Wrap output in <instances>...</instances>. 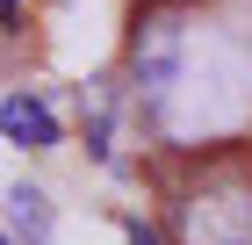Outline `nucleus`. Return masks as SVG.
<instances>
[{"mask_svg": "<svg viewBox=\"0 0 252 245\" xmlns=\"http://www.w3.org/2000/svg\"><path fill=\"white\" fill-rule=\"evenodd\" d=\"M130 94L166 144H223L252 123V36L194 0H158L130 36Z\"/></svg>", "mask_w": 252, "mask_h": 245, "instance_id": "obj_1", "label": "nucleus"}, {"mask_svg": "<svg viewBox=\"0 0 252 245\" xmlns=\"http://www.w3.org/2000/svg\"><path fill=\"white\" fill-rule=\"evenodd\" d=\"M180 245H252V166L216 159L180 188Z\"/></svg>", "mask_w": 252, "mask_h": 245, "instance_id": "obj_2", "label": "nucleus"}, {"mask_svg": "<svg viewBox=\"0 0 252 245\" xmlns=\"http://www.w3.org/2000/svg\"><path fill=\"white\" fill-rule=\"evenodd\" d=\"M0 130H7V144H22V151H51L58 144V108L36 94V87H7V101H0Z\"/></svg>", "mask_w": 252, "mask_h": 245, "instance_id": "obj_3", "label": "nucleus"}, {"mask_svg": "<svg viewBox=\"0 0 252 245\" xmlns=\"http://www.w3.org/2000/svg\"><path fill=\"white\" fill-rule=\"evenodd\" d=\"M51 238V195L36 180H15L7 188V245H43Z\"/></svg>", "mask_w": 252, "mask_h": 245, "instance_id": "obj_4", "label": "nucleus"}, {"mask_svg": "<svg viewBox=\"0 0 252 245\" xmlns=\"http://www.w3.org/2000/svg\"><path fill=\"white\" fill-rule=\"evenodd\" d=\"M123 245H166V238H158L152 224H137V216H130V224H123Z\"/></svg>", "mask_w": 252, "mask_h": 245, "instance_id": "obj_5", "label": "nucleus"}]
</instances>
